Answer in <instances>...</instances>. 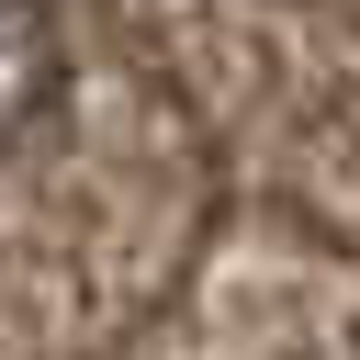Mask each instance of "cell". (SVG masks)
<instances>
[{
  "label": "cell",
  "instance_id": "6da1fadb",
  "mask_svg": "<svg viewBox=\"0 0 360 360\" xmlns=\"http://www.w3.org/2000/svg\"><path fill=\"white\" fill-rule=\"evenodd\" d=\"M68 101V34L56 0H0V158Z\"/></svg>",
  "mask_w": 360,
  "mask_h": 360
}]
</instances>
